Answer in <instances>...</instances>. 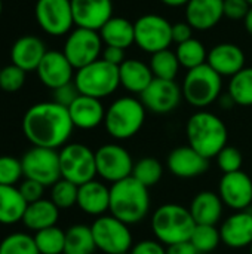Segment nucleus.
Instances as JSON below:
<instances>
[{
  "instance_id": "obj_33",
  "label": "nucleus",
  "mask_w": 252,
  "mask_h": 254,
  "mask_svg": "<svg viewBox=\"0 0 252 254\" xmlns=\"http://www.w3.org/2000/svg\"><path fill=\"white\" fill-rule=\"evenodd\" d=\"M177 58L180 61V65L184 67L186 70L196 68L199 65L206 64L208 60V51L205 45L199 40L192 37L187 42H183L177 46Z\"/></svg>"
},
{
  "instance_id": "obj_29",
  "label": "nucleus",
  "mask_w": 252,
  "mask_h": 254,
  "mask_svg": "<svg viewBox=\"0 0 252 254\" xmlns=\"http://www.w3.org/2000/svg\"><path fill=\"white\" fill-rule=\"evenodd\" d=\"M98 33L105 46H116L120 49H128L129 46L135 43L134 22H131L129 19L123 16L110 18Z\"/></svg>"
},
{
  "instance_id": "obj_54",
  "label": "nucleus",
  "mask_w": 252,
  "mask_h": 254,
  "mask_svg": "<svg viewBox=\"0 0 252 254\" xmlns=\"http://www.w3.org/2000/svg\"><path fill=\"white\" fill-rule=\"evenodd\" d=\"M250 254H252V244L250 246Z\"/></svg>"
},
{
  "instance_id": "obj_10",
  "label": "nucleus",
  "mask_w": 252,
  "mask_h": 254,
  "mask_svg": "<svg viewBox=\"0 0 252 254\" xmlns=\"http://www.w3.org/2000/svg\"><path fill=\"white\" fill-rule=\"evenodd\" d=\"M135 45L147 52L156 54L168 49L172 43V24L162 15L146 13L134 22Z\"/></svg>"
},
{
  "instance_id": "obj_49",
  "label": "nucleus",
  "mask_w": 252,
  "mask_h": 254,
  "mask_svg": "<svg viewBox=\"0 0 252 254\" xmlns=\"http://www.w3.org/2000/svg\"><path fill=\"white\" fill-rule=\"evenodd\" d=\"M166 254H199V252L195 249V246L190 241H184V243L168 246Z\"/></svg>"
},
{
  "instance_id": "obj_3",
  "label": "nucleus",
  "mask_w": 252,
  "mask_h": 254,
  "mask_svg": "<svg viewBox=\"0 0 252 254\" xmlns=\"http://www.w3.org/2000/svg\"><path fill=\"white\" fill-rule=\"evenodd\" d=\"M149 188L132 176L110 186V214L126 225L143 222L150 211Z\"/></svg>"
},
{
  "instance_id": "obj_37",
  "label": "nucleus",
  "mask_w": 252,
  "mask_h": 254,
  "mask_svg": "<svg viewBox=\"0 0 252 254\" xmlns=\"http://www.w3.org/2000/svg\"><path fill=\"white\" fill-rule=\"evenodd\" d=\"M190 243L199 253H211L221 244L220 229L214 225H196Z\"/></svg>"
},
{
  "instance_id": "obj_19",
  "label": "nucleus",
  "mask_w": 252,
  "mask_h": 254,
  "mask_svg": "<svg viewBox=\"0 0 252 254\" xmlns=\"http://www.w3.org/2000/svg\"><path fill=\"white\" fill-rule=\"evenodd\" d=\"M166 164L171 174L178 179H195L205 174L209 168V159L202 156L189 144L171 150Z\"/></svg>"
},
{
  "instance_id": "obj_15",
  "label": "nucleus",
  "mask_w": 252,
  "mask_h": 254,
  "mask_svg": "<svg viewBox=\"0 0 252 254\" xmlns=\"http://www.w3.org/2000/svg\"><path fill=\"white\" fill-rule=\"evenodd\" d=\"M140 100L146 110L156 115H168L180 106L183 100V91L175 80L154 77L147 89L140 95Z\"/></svg>"
},
{
  "instance_id": "obj_36",
  "label": "nucleus",
  "mask_w": 252,
  "mask_h": 254,
  "mask_svg": "<svg viewBox=\"0 0 252 254\" xmlns=\"http://www.w3.org/2000/svg\"><path fill=\"white\" fill-rule=\"evenodd\" d=\"M162 176H163V167L156 158L146 156L137 161L134 165L132 177L149 189L156 186L160 182Z\"/></svg>"
},
{
  "instance_id": "obj_31",
  "label": "nucleus",
  "mask_w": 252,
  "mask_h": 254,
  "mask_svg": "<svg viewBox=\"0 0 252 254\" xmlns=\"http://www.w3.org/2000/svg\"><path fill=\"white\" fill-rule=\"evenodd\" d=\"M97 250L91 226L73 225L65 231L64 254H94Z\"/></svg>"
},
{
  "instance_id": "obj_26",
  "label": "nucleus",
  "mask_w": 252,
  "mask_h": 254,
  "mask_svg": "<svg viewBox=\"0 0 252 254\" xmlns=\"http://www.w3.org/2000/svg\"><path fill=\"white\" fill-rule=\"evenodd\" d=\"M190 214L196 225H214L221 220L224 211V202L220 195L212 190H202L190 202Z\"/></svg>"
},
{
  "instance_id": "obj_20",
  "label": "nucleus",
  "mask_w": 252,
  "mask_h": 254,
  "mask_svg": "<svg viewBox=\"0 0 252 254\" xmlns=\"http://www.w3.org/2000/svg\"><path fill=\"white\" fill-rule=\"evenodd\" d=\"M245 52L236 43H218L208 51L206 64L221 77H232L245 67Z\"/></svg>"
},
{
  "instance_id": "obj_50",
  "label": "nucleus",
  "mask_w": 252,
  "mask_h": 254,
  "mask_svg": "<svg viewBox=\"0 0 252 254\" xmlns=\"http://www.w3.org/2000/svg\"><path fill=\"white\" fill-rule=\"evenodd\" d=\"M218 101H220V106H221L223 109H232L233 106H236V104H235V101H233V98H232L229 94L221 95V97L218 98Z\"/></svg>"
},
{
  "instance_id": "obj_40",
  "label": "nucleus",
  "mask_w": 252,
  "mask_h": 254,
  "mask_svg": "<svg viewBox=\"0 0 252 254\" xmlns=\"http://www.w3.org/2000/svg\"><path fill=\"white\" fill-rule=\"evenodd\" d=\"M24 177L21 159L3 155L0 156V185L3 186H16L19 180Z\"/></svg>"
},
{
  "instance_id": "obj_4",
  "label": "nucleus",
  "mask_w": 252,
  "mask_h": 254,
  "mask_svg": "<svg viewBox=\"0 0 252 254\" xmlns=\"http://www.w3.org/2000/svg\"><path fill=\"white\" fill-rule=\"evenodd\" d=\"M151 232L154 238L163 246H172L184 241H190L196 228L190 210L181 204H163L156 208L150 220Z\"/></svg>"
},
{
  "instance_id": "obj_53",
  "label": "nucleus",
  "mask_w": 252,
  "mask_h": 254,
  "mask_svg": "<svg viewBox=\"0 0 252 254\" xmlns=\"http://www.w3.org/2000/svg\"><path fill=\"white\" fill-rule=\"evenodd\" d=\"M1 10H3V1L0 0V15H1Z\"/></svg>"
},
{
  "instance_id": "obj_2",
  "label": "nucleus",
  "mask_w": 252,
  "mask_h": 254,
  "mask_svg": "<svg viewBox=\"0 0 252 254\" xmlns=\"http://www.w3.org/2000/svg\"><path fill=\"white\" fill-rule=\"evenodd\" d=\"M186 137L190 147L206 159H212L227 146L229 129L224 121L215 113L199 110L189 118Z\"/></svg>"
},
{
  "instance_id": "obj_51",
  "label": "nucleus",
  "mask_w": 252,
  "mask_h": 254,
  "mask_svg": "<svg viewBox=\"0 0 252 254\" xmlns=\"http://www.w3.org/2000/svg\"><path fill=\"white\" fill-rule=\"evenodd\" d=\"M160 1L169 7H181V6H186L190 0H160Z\"/></svg>"
},
{
  "instance_id": "obj_14",
  "label": "nucleus",
  "mask_w": 252,
  "mask_h": 254,
  "mask_svg": "<svg viewBox=\"0 0 252 254\" xmlns=\"http://www.w3.org/2000/svg\"><path fill=\"white\" fill-rule=\"evenodd\" d=\"M34 16L39 27L55 37L68 34L74 25L71 0H37Z\"/></svg>"
},
{
  "instance_id": "obj_44",
  "label": "nucleus",
  "mask_w": 252,
  "mask_h": 254,
  "mask_svg": "<svg viewBox=\"0 0 252 254\" xmlns=\"http://www.w3.org/2000/svg\"><path fill=\"white\" fill-rule=\"evenodd\" d=\"M251 4L248 0H224V16L233 21L245 19Z\"/></svg>"
},
{
  "instance_id": "obj_7",
  "label": "nucleus",
  "mask_w": 252,
  "mask_h": 254,
  "mask_svg": "<svg viewBox=\"0 0 252 254\" xmlns=\"http://www.w3.org/2000/svg\"><path fill=\"white\" fill-rule=\"evenodd\" d=\"M73 82L82 95L102 100L114 94L120 86L119 67L100 58L76 70Z\"/></svg>"
},
{
  "instance_id": "obj_32",
  "label": "nucleus",
  "mask_w": 252,
  "mask_h": 254,
  "mask_svg": "<svg viewBox=\"0 0 252 254\" xmlns=\"http://www.w3.org/2000/svg\"><path fill=\"white\" fill-rule=\"evenodd\" d=\"M227 94L236 106H252V67H244L239 73L230 77Z\"/></svg>"
},
{
  "instance_id": "obj_6",
  "label": "nucleus",
  "mask_w": 252,
  "mask_h": 254,
  "mask_svg": "<svg viewBox=\"0 0 252 254\" xmlns=\"http://www.w3.org/2000/svg\"><path fill=\"white\" fill-rule=\"evenodd\" d=\"M183 98L193 107L203 110L221 97L223 77L208 64L187 70L183 85Z\"/></svg>"
},
{
  "instance_id": "obj_28",
  "label": "nucleus",
  "mask_w": 252,
  "mask_h": 254,
  "mask_svg": "<svg viewBox=\"0 0 252 254\" xmlns=\"http://www.w3.org/2000/svg\"><path fill=\"white\" fill-rule=\"evenodd\" d=\"M59 208L50 199H39L27 205V210L22 217V223L27 229L39 232L46 228L56 226L59 219Z\"/></svg>"
},
{
  "instance_id": "obj_39",
  "label": "nucleus",
  "mask_w": 252,
  "mask_h": 254,
  "mask_svg": "<svg viewBox=\"0 0 252 254\" xmlns=\"http://www.w3.org/2000/svg\"><path fill=\"white\" fill-rule=\"evenodd\" d=\"M77 193L79 186L65 179H59L53 186H50V201L59 210H68L73 205H77Z\"/></svg>"
},
{
  "instance_id": "obj_21",
  "label": "nucleus",
  "mask_w": 252,
  "mask_h": 254,
  "mask_svg": "<svg viewBox=\"0 0 252 254\" xmlns=\"http://www.w3.org/2000/svg\"><path fill=\"white\" fill-rule=\"evenodd\" d=\"M221 243L230 249H247L252 244V211L242 210L229 216L220 228Z\"/></svg>"
},
{
  "instance_id": "obj_9",
  "label": "nucleus",
  "mask_w": 252,
  "mask_h": 254,
  "mask_svg": "<svg viewBox=\"0 0 252 254\" xmlns=\"http://www.w3.org/2000/svg\"><path fill=\"white\" fill-rule=\"evenodd\" d=\"M97 250L105 254H122L132 249V232L129 225L120 222L111 214L97 217L91 226Z\"/></svg>"
},
{
  "instance_id": "obj_45",
  "label": "nucleus",
  "mask_w": 252,
  "mask_h": 254,
  "mask_svg": "<svg viewBox=\"0 0 252 254\" xmlns=\"http://www.w3.org/2000/svg\"><path fill=\"white\" fill-rule=\"evenodd\" d=\"M19 192L21 195L24 196V199L31 204V202H36L39 199L43 198V192H45V186L34 182V180H30V179H25L24 182H21L19 185Z\"/></svg>"
},
{
  "instance_id": "obj_1",
  "label": "nucleus",
  "mask_w": 252,
  "mask_h": 254,
  "mask_svg": "<svg viewBox=\"0 0 252 254\" xmlns=\"http://www.w3.org/2000/svg\"><path fill=\"white\" fill-rule=\"evenodd\" d=\"M73 129L68 109L55 101L37 103L22 118V132L36 147L61 149L68 143Z\"/></svg>"
},
{
  "instance_id": "obj_23",
  "label": "nucleus",
  "mask_w": 252,
  "mask_h": 254,
  "mask_svg": "<svg viewBox=\"0 0 252 254\" xmlns=\"http://www.w3.org/2000/svg\"><path fill=\"white\" fill-rule=\"evenodd\" d=\"M68 113L74 128L85 131L98 128L105 119V109L101 100L82 94L68 107Z\"/></svg>"
},
{
  "instance_id": "obj_8",
  "label": "nucleus",
  "mask_w": 252,
  "mask_h": 254,
  "mask_svg": "<svg viewBox=\"0 0 252 254\" xmlns=\"http://www.w3.org/2000/svg\"><path fill=\"white\" fill-rule=\"evenodd\" d=\"M61 179H65L77 186L95 180L97 161L95 152L82 143H67L59 150Z\"/></svg>"
},
{
  "instance_id": "obj_52",
  "label": "nucleus",
  "mask_w": 252,
  "mask_h": 254,
  "mask_svg": "<svg viewBox=\"0 0 252 254\" xmlns=\"http://www.w3.org/2000/svg\"><path fill=\"white\" fill-rule=\"evenodd\" d=\"M244 25H245L247 33H248L250 36H252V7L250 9V12L247 13L245 19H244Z\"/></svg>"
},
{
  "instance_id": "obj_55",
  "label": "nucleus",
  "mask_w": 252,
  "mask_h": 254,
  "mask_svg": "<svg viewBox=\"0 0 252 254\" xmlns=\"http://www.w3.org/2000/svg\"><path fill=\"white\" fill-rule=\"evenodd\" d=\"M248 3H250V4H251V7H252V0H248Z\"/></svg>"
},
{
  "instance_id": "obj_34",
  "label": "nucleus",
  "mask_w": 252,
  "mask_h": 254,
  "mask_svg": "<svg viewBox=\"0 0 252 254\" xmlns=\"http://www.w3.org/2000/svg\"><path fill=\"white\" fill-rule=\"evenodd\" d=\"M149 65L156 79H165V80H175L181 67L177 58V54L171 51L169 48L159 51L156 54H151Z\"/></svg>"
},
{
  "instance_id": "obj_41",
  "label": "nucleus",
  "mask_w": 252,
  "mask_h": 254,
  "mask_svg": "<svg viewBox=\"0 0 252 254\" xmlns=\"http://www.w3.org/2000/svg\"><path fill=\"white\" fill-rule=\"evenodd\" d=\"M25 74L22 68L15 64H9L0 68V89L4 92H16L25 83Z\"/></svg>"
},
{
  "instance_id": "obj_11",
  "label": "nucleus",
  "mask_w": 252,
  "mask_h": 254,
  "mask_svg": "<svg viewBox=\"0 0 252 254\" xmlns=\"http://www.w3.org/2000/svg\"><path fill=\"white\" fill-rule=\"evenodd\" d=\"M21 165L25 179L34 180L45 188L53 186L61 179L59 152L55 149L33 146L22 155Z\"/></svg>"
},
{
  "instance_id": "obj_17",
  "label": "nucleus",
  "mask_w": 252,
  "mask_h": 254,
  "mask_svg": "<svg viewBox=\"0 0 252 254\" xmlns=\"http://www.w3.org/2000/svg\"><path fill=\"white\" fill-rule=\"evenodd\" d=\"M39 80L49 89H56L74 80V67L62 51H48L37 70Z\"/></svg>"
},
{
  "instance_id": "obj_56",
  "label": "nucleus",
  "mask_w": 252,
  "mask_h": 254,
  "mask_svg": "<svg viewBox=\"0 0 252 254\" xmlns=\"http://www.w3.org/2000/svg\"><path fill=\"white\" fill-rule=\"evenodd\" d=\"M122 254H131V253H129V252H128V253H122Z\"/></svg>"
},
{
  "instance_id": "obj_42",
  "label": "nucleus",
  "mask_w": 252,
  "mask_h": 254,
  "mask_svg": "<svg viewBox=\"0 0 252 254\" xmlns=\"http://www.w3.org/2000/svg\"><path fill=\"white\" fill-rule=\"evenodd\" d=\"M215 158H217V165L223 171V174L236 173L242 170L244 156L241 150L233 146H226Z\"/></svg>"
},
{
  "instance_id": "obj_38",
  "label": "nucleus",
  "mask_w": 252,
  "mask_h": 254,
  "mask_svg": "<svg viewBox=\"0 0 252 254\" xmlns=\"http://www.w3.org/2000/svg\"><path fill=\"white\" fill-rule=\"evenodd\" d=\"M0 254H40L37 250L34 237L15 232L4 237L0 243Z\"/></svg>"
},
{
  "instance_id": "obj_25",
  "label": "nucleus",
  "mask_w": 252,
  "mask_h": 254,
  "mask_svg": "<svg viewBox=\"0 0 252 254\" xmlns=\"http://www.w3.org/2000/svg\"><path fill=\"white\" fill-rule=\"evenodd\" d=\"M77 207L89 216H104L110 210V188L98 180L79 186Z\"/></svg>"
},
{
  "instance_id": "obj_27",
  "label": "nucleus",
  "mask_w": 252,
  "mask_h": 254,
  "mask_svg": "<svg viewBox=\"0 0 252 254\" xmlns=\"http://www.w3.org/2000/svg\"><path fill=\"white\" fill-rule=\"evenodd\" d=\"M120 85L131 94L141 95L153 82L154 76L150 65L141 60L129 58L119 65Z\"/></svg>"
},
{
  "instance_id": "obj_12",
  "label": "nucleus",
  "mask_w": 252,
  "mask_h": 254,
  "mask_svg": "<svg viewBox=\"0 0 252 254\" xmlns=\"http://www.w3.org/2000/svg\"><path fill=\"white\" fill-rule=\"evenodd\" d=\"M102 45L104 43L98 31L76 27L68 33L64 42L62 52L71 63L74 70H79L101 58L104 49Z\"/></svg>"
},
{
  "instance_id": "obj_47",
  "label": "nucleus",
  "mask_w": 252,
  "mask_h": 254,
  "mask_svg": "<svg viewBox=\"0 0 252 254\" xmlns=\"http://www.w3.org/2000/svg\"><path fill=\"white\" fill-rule=\"evenodd\" d=\"M193 37V28L187 21H178L172 24V42L177 45L187 42Z\"/></svg>"
},
{
  "instance_id": "obj_5",
  "label": "nucleus",
  "mask_w": 252,
  "mask_h": 254,
  "mask_svg": "<svg viewBox=\"0 0 252 254\" xmlns=\"http://www.w3.org/2000/svg\"><path fill=\"white\" fill-rule=\"evenodd\" d=\"M146 107L140 98L120 97L105 109L104 127L110 137L123 141L135 137L146 122Z\"/></svg>"
},
{
  "instance_id": "obj_30",
  "label": "nucleus",
  "mask_w": 252,
  "mask_h": 254,
  "mask_svg": "<svg viewBox=\"0 0 252 254\" xmlns=\"http://www.w3.org/2000/svg\"><path fill=\"white\" fill-rule=\"evenodd\" d=\"M28 202L16 186L0 185V225H15L22 222Z\"/></svg>"
},
{
  "instance_id": "obj_22",
  "label": "nucleus",
  "mask_w": 252,
  "mask_h": 254,
  "mask_svg": "<svg viewBox=\"0 0 252 254\" xmlns=\"http://www.w3.org/2000/svg\"><path fill=\"white\" fill-rule=\"evenodd\" d=\"M224 16V0H190L186 4V21L193 30L214 28Z\"/></svg>"
},
{
  "instance_id": "obj_35",
  "label": "nucleus",
  "mask_w": 252,
  "mask_h": 254,
  "mask_svg": "<svg viewBox=\"0 0 252 254\" xmlns=\"http://www.w3.org/2000/svg\"><path fill=\"white\" fill-rule=\"evenodd\" d=\"M34 241L40 254H64L65 250V231L58 226L46 228L36 232Z\"/></svg>"
},
{
  "instance_id": "obj_13",
  "label": "nucleus",
  "mask_w": 252,
  "mask_h": 254,
  "mask_svg": "<svg viewBox=\"0 0 252 254\" xmlns=\"http://www.w3.org/2000/svg\"><path fill=\"white\" fill-rule=\"evenodd\" d=\"M97 174L108 183H117L132 176L134 159L131 153L117 143H107L97 149Z\"/></svg>"
},
{
  "instance_id": "obj_24",
  "label": "nucleus",
  "mask_w": 252,
  "mask_h": 254,
  "mask_svg": "<svg viewBox=\"0 0 252 254\" xmlns=\"http://www.w3.org/2000/svg\"><path fill=\"white\" fill-rule=\"evenodd\" d=\"M48 52L45 42L37 36H22L15 40L10 49L12 64L24 71H36L42 58Z\"/></svg>"
},
{
  "instance_id": "obj_18",
  "label": "nucleus",
  "mask_w": 252,
  "mask_h": 254,
  "mask_svg": "<svg viewBox=\"0 0 252 254\" xmlns=\"http://www.w3.org/2000/svg\"><path fill=\"white\" fill-rule=\"evenodd\" d=\"M73 19L76 27L100 31L113 18L111 0H71Z\"/></svg>"
},
{
  "instance_id": "obj_48",
  "label": "nucleus",
  "mask_w": 252,
  "mask_h": 254,
  "mask_svg": "<svg viewBox=\"0 0 252 254\" xmlns=\"http://www.w3.org/2000/svg\"><path fill=\"white\" fill-rule=\"evenodd\" d=\"M102 60H105L107 63L113 64V65H120L126 58H125V49L116 48V46H105L102 49Z\"/></svg>"
},
{
  "instance_id": "obj_16",
  "label": "nucleus",
  "mask_w": 252,
  "mask_h": 254,
  "mask_svg": "<svg viewBox=\"0 0 252 254\" xmlns=\"http://www.w3.org/2000/svg\"><path fill=\"white\" fill-rule=\"evenodd\" d=\"M218 195L224 205L235 211L250 210L252 205V179L242 170L223 174L218 183Z\"/></svg>"
},
{
  "instance_id": "obj_43",
  "label": "nucleus",
  "mask_w": 252,
  "mask_h": 254,
  "mask_svg": "<svg viewBox=\"0 0 252 254\" xmlns=\"http://www.w3.org/2000/svg\"><path fill=\"white\" fill-rule=\"evenodd\" d=\"M79 95H80V92H79L77 86L74 85V82H70L67 85H62V86L53 89V100L52 101L68 109Z\"/></svg>"
},
{
  "instance_id": "obj_46",
  "label": "nucleus",
  "mask_w": 252,
  "mask_h": 254,
  "mask_svg": "<svg viewBox=\"0 0 252 254\" xmlns=\"http://www.w3.org/2000/svg\"><path fill=\"white\" fill-rule=\"evenodd\" d=\"M131 254H166V247L157 240H143L132 246Z\"/></svg>"
}]
</instances>
